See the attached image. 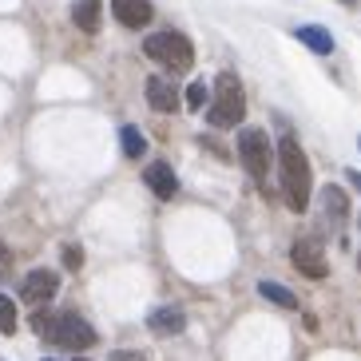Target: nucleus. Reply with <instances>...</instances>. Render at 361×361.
<instances>
[{
    "label": "nucleus",
    "instance_id": "obj_1",
    "mask_svg": "<svg viewBox=\"0 0 361 361\" xmlns=\"http://www.w3.org/2000/svg\"><path fill=\"white\" fill-rule=\"evenodd\" d=\"M278 171H282V199H286V207L302 214L310 207L314 175H310V159H306V151L298 147L294 135L278 139Z\"/></svg>",
    "mask_w": 361,
    "mask_h": 361
},
{
    "label": "nucleus",
    "instance_id": "obj_2",
    "mask_svg": "<svg viewBox=\"0 0 361 361\" xmlns=\"http://www.w3.org/2000/svg\"><path fill=\"white\" fill-rule=\"evenodd\" d=\"M32 329L40 334L44 341H52V345H60V350H92L96 345V329L87 326L80 314H48V310H40L32 318Z\"/></svg>",
    "mask_w": 361,
    "mask_h": 361
},
{
    "label": "nucleus",
    "instance_id": "obj_3",
    "mask_svg": "<svg viewBox=\"0 0 361 361\" xmlns=\"http://www.w3.org/2000/svg\"><path fill=\"white\" fill-rule=\"evenodd\" d=\"M243 116H246L243 84L234 80V72H223L214 80V99L207 107V123L211 128H234V123H243Z\"/></svg>",
    "mask_w": 361,
    "mask_h": 361
},
{
    "label": "nucleus",
    "instance_id": "obj_4",
    "mask_svg": "<svg viewBox=\"0 0 361 361\" xmlns=\"http://www.w3.org/2000/svg\"><path fill=\"white\" fill-rule=\"evenodd\" d=\"M143 52H147L155 64H167L171 72H191L195 68L191 40H187L183 32H175V28H167V32H151L147 40H143Z\"/></svg>",
    "mask_w": 361,
    "mask_h": 361
},
{
    "label": "nucleus",
    "instance_id": "obj_5",
    "mask_svg": "<svg viewBox=\"0 0 361 361\" xmlns=\"http://www.w3.org/2000/svg\"><path fill=\"white\" fill-rule=\"evenodd\" d=\"M238 159H243L246 171H250V179L266 183L270 167L278 163V147L270 143V135H266L262 128H243L238 131Z\"/></svg>",
    "mask_w": 361,
    "mask_h": 361
},
{
    "label": "nucleus",
    "instance_id": "obj_6",
    "mask_svg": "<svg viewBox=\"0 0 361 361\" xmlns=\"http://www.w3.org/2000/svg\"><path fill=\"white\" fill-rule=\"evenodd\" d=\"M290 262H294L298 274H306V278H326L329 274V266H326V250H322L318 238H298L294 250H290Z\"/></svg>",
    "mask_w": 361,
    "mask_h": 361
},
{
    "label": "nucleus",
    "instance_id": "obj_7",
    "mask_svg": "<svg viewBox=\"0 0 361 361\" xmlns=\"http://www.w3.org/2000/svg\"><path fill=\"white\" fill-rule=\"evenodd\" d=\"M56 290H60V278L56 270H32V274H24V286H20V298L28 306H44V302H52Z\"/></svg>",
    "mask_w": 361,
    "mask_h": 361
},
{
    "label": "nucleus",
    "instance_id": "obj_8",
    "mask_svg": "<svg viewBox=\"0 0 361 361\" xmlns=\"http://www.w3.org/2000/svg\"><path fill=\"white\" fill-rule=\"evenodd\" d=\"M147 104L155 107V111H163V116H171V111H179V87L171 84V80H163V75H151L147 80Z\"/></svg>",
    "mask_w": 361,
    "mask_h": 361
},
{
    "label": "nucleus",
    "instance_id": "obj_9",
    "mask_svg": "<svg viewBox=\"0 0 361 361\" xmlns=\"http://www.w3.org/2000/svg\"><path fill=\"white\" fill-rule=\"evenodd\" d=\"M147 329L151 334H159V338H175V334L187 329V314H183L179 306H159V310H151Z\"/></svg>",
    "mask_w": 361,
    "mask_h": 361
},
{
    "label": "nucleus",
    "instance_id": "obj_10",
    "mask_svg": "<svg viewBox=\"0 0 361 361\" xmlns=\"http://www.w3.org/2000/svg\"><path fill=\"white\" fill-rule=\"evenodd\" d=\"M143 183L155 191V199H175V191H179V179H175L171 163H147L143 167Z\"/></svg>",
    "mask_w": 361,
    "mask_h": 361
},
{
    "label": "nucleus",
    "instance_id": "obj_11",
    "mask_svg": "<svg viewBox=\"0 0 361 361\" xmlns=\"http://www.w3.org/2000/svg\"><path fill=\"white\" fill-rule=\"evenodd\" d=\"M111 12L123 28H147L151 24V0H111Z\"/></svg>",
    "mask_w": 361,
    "mask_h": 361
},
{
    "label": "nucleus",
    "instance_id": "obj_12",
    "mask_svg": "<svg viewBox=\"0 0 361 361\" xmlns=\"http://www.w3.org/2000/svg\"><path fill=\"white\" fill-rule=\"evenodd\" d=\"M294 36L306 44L310 52H318V56H329V52H334V36H329L322 24H298Z\"/></svg>",
    "mask_w": 361,
    "mask_h": 361
},
{
    "label": "nucleus",
    "instance_id": "obj_13",
    "mask_svg": "<svg viewBox=\"0 0 361 361\" xmlns=\"http://www.w3.org/2000/svg\"><path fill=\"white\" fill-rule=\"evenodd\" d=\"M322 211H326V219H334V223H345V219H350V199H345V191H341V187H326V191H322Z\"/></svg>",
    "mask_w": 361,
    "mask_h": 361
},
{
    "label": "nucleus",
    "instance_id": "obj_14",
    "mask_svg": "<svg viewBox=\"0 0 361 361\" xmlns=\"http://www.w3.org/2000/svg\"><path fill=\"white\" fill-rule=\"evenodd\" d=\"M72 20L80 32H99V0H75Z\"/></svg>",
    "mask_w": 361,
    "mask_h": 361
},
{
    "label": "nucleus",
    "instance_id": "obj_15",
    "mask_svg": "<svg viewBox=\"0 0 361 361\" xmlns=\"http://www.w3.org/2000/svg\"><path fill=\"white\" fill-rule=\"evenodd\" d=\"M258 294L266 298V302H274V306H282V310H298V298L290 294L286 286H282V282H258Z\"/></svg>",
    "mask_w": 361,
    "mask_h": 361
},
{
    "label": "nucleus",
    "instance_id": "obj_16",
    "mask_svg": "<svg viewBox=\"0 0 361 361\" xmlns=\"http://www.w3.org/2000/svg\"><path fill=\"white\" fill-rule=\"evenodd\" d=\"M119 143H123V155H128V159H143V155H147V139L139 135V128H131V123L119 128Z\"/></svg>",
    "mask_w": 361,
    "mask_h": 361
},
{
    "label": "nucleus",
    "instance_id": "obj_17",
    "mask_svg": "<svg viewBox=\"0 0 361 361\" xmlns=\"http://www.w3.org/2000/svg\"><path fill=\"white\" fill-rule=\"evenodd\" d=\"M0 334H16V302L0 294Z\"/></svg>",
    "mask_w": 361,
    "mask_h": 361
},
{
    "label": "nucleus",
    "instance_id": "obj_18",
    "mask_svg": "<svg viewBox=\"0 0 361 361\" xmlns=\"http://www.w3.org/2000/svg\"><path fill=\"white\" fill-rule=\"evenodd\" d=\"M207 96H211V92H207V84H202V80H195V84L187 87V107H191V111H199V107L207 104Z\"/></svg>",
    "mask_w": 361,
    "mask_h": 361
},
{
    "label": "nucleus",
    "instance_id": "obj_19",
    "mask_svg": "<svg viewBox=\"0 0 361 361\" xmlns=\"http://www.w3.org/2000/svg\"><path fill=\"white\" fill-rule=\"evenodd\" d=\"M80 262H84V250H80V246H64V266L68 270H80Z\"/></svg>",
    "mask_w": 361,
    "mask_h": 361
},
{
    "label": "nucleus",
    "instance_id": "obj_20",
    "mask_svg": "<svg viewBox=\"0 0 361 361\" xmlns=\"http://www.w3.org/2000/svg\"><path fill=\"white\" fill-rule=\"evenodd\" d=\"M111 361H147V353H139V350H116V353H111Z\"/></svg>",
    "mask_w": 361,
    "mask_h": 361
},
{
    "label": "nucleus",
    "instance_id": "obj_21",
    "mask_svg": "<svg viewBox=\"0 0 361 361\" xmlns=\"http://www.w3.org/2000/svg\"><path fill=\"white\" fill-rule=\"evenodd\" d=\"M345 179H350V187H353V191H361V171H350Z\"/></svg>",
    "mask_w": 361,
    "mask_h": 361
},
{
    "label": "nucleus",
    "instance_id": "obj_22",
    "mask_svg": "<svg viewBox=\"0 0 361 361\" xmlns=\"http://www.w3.org/2000/svg\"><path fill=\"white\" fill-rule=\"evenodd\" d=\"M341 4H345V8H357V0H341Z\"/></svg>",
    "mask_w": 361,
    "mask_h": 361
},
{
    "label": "nucleus",
    "instance_id": "obj_23",
    "mask_svg": "<svg viewBox=\"0 0 361 361\" xmlns=\"http://www.w3.org/2000/svg\"><path fill=\"white\" fill-rule=\"evenodd\" d=\"M357 151H361V135H357Z\"/></svg>",
    "mask_w": 361,
    "mask_h": 361
},
{
    "label": "nucleus",
    "instance_id": "obj_24",
    "mask_svg": "<svg viewBox=\"0 0 361 361\" xmlns=\"http://www.w3.org/2000/svg\"><path fill=\"white\" fill-rule=\"evenodd\" d=\"M44 361H52V357H44Z\"/></svg>",
    "mask_w": 361,
    "mask_h": 361
},
{
    "label": "nucleus",
    "instance_id": "obj_25",
    "mask_svg": "<svg viewBox=\"0 0 361 361\" xmlns=\"http://www.w3.org/2000/svg\"><path fill=\"white\" fill-rule=\"evenodd\" d=\"M80 361H84V357H80Z\"/></svg>",
    "mask_w": 361,
    "mask_h": 361
}]
</instances>
